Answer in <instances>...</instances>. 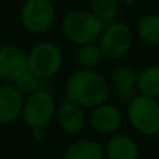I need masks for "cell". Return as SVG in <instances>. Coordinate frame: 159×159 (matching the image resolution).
I'll use <instances>...</instances> for the list:
<instances>
[{
	"instance_id": "10",
	"label": "cell",
	"mask_w": 159,
	"mask_h": 159,
	"mask_svg": "<svg viewBox=\"0 0 159 159\" xmlns=\"http://www.w3.org/2000/svg\"><path fill=\"white\" fill-rule=\"evenodd\" d=\"M137 77L138 71L129 64H119V66L113 67L109 75L110 91H115V93L121 101L130 102L133 98L138 95Z\"/></svg>"
},
{
	"instance_id": "20",
	"label": "cell",
	"mask_w": 159,
	"mask_h": 159,
	"mask_svg": "<svg viewBox=\"0 0 159 159\" xmlns=\"http://www.w3.org/2000/svg\"><path fill=\"white\" fill-rule=\"evenodd\" d=\"M31 135L35 141H43L46 137V129H35L31 130Z\"/></svg>"
},
{
	"instance_id": "12",
	"label": "cell",
	"mask_w": 159,
	"mask_h": 159,
	"mask_svg": "<svg viewBox=\"0 0 159 159\" xmlns=\"http://www.w3.org/2000/svg\"><path fill=\"white\" fill-rule=\"evenodd\" d=\"M24 99L14 85L0 84V124H11L21 117Z\"/></svg>"
},
{
	"instance_id": "9",
	"label": "cell",
	"mask_w": 159,
	"mask_h": 159,
	"mask_svg": "<svg viewBox=\"0 0 159 159\" xmlns=\"http://www.w3.org/2000/svg\"><path fill=\"white\" fill-rule=\"evenodd\" d=\"M123 113L116 105L113 103H102L93 107L89 115V126L101 135H110L119 133L121 124H123Z\"/></svg>"
},
{
	"instance_id": "23",
	"label": "cell",
	"mask_w": 159,
	"mask_h": 159,
	"mask_svg": "<svg viewBox=\"0 0 159 159\" xmlns=\"http://www.w3.org/2000/svg\"><path fill=\"white\" fill-rule=\"evenodd\" d=\"M22 2H27V0H22Z\"/></svg>"
},
{
	"instance_id": "13",
	"label": "cell",
	"mask_w": 159,
	"mask_h": 159,
	"mask_svg": "<svg viewBox=\"0 0 159 159\" xmlns=\"http://www.w3.org/2000/svg\"><path fill=\"white\" fill-rule=\"evenodd\" d=\"M105 155L106 159H140V144L131 135L116 133L107 137L105 143Z\"/></svg>"
},
{
	"instance_id": "16",
	"label": "cell",
	"mask_w": 159,
	"mask_h": 159,
	"mask_svg": "<svg viewBox=\"0 0 159 159\" xmlns=\"http://www.w3.org/2000/svg\"><path fill=\"white\" fill-rule=\"evenodd\" d=\"M135 34L144 45L159 46V13L144 14L137 22Z\"/></svg>"
},
{
	"instance_id": "8",
	"label": "cell",
	"mask_w": 159,
	"mask_h": 159,
	"mask_svg": "<svg viewBox=\"0 0 159 159\" xmlns=\"http://www.w3.org/2000/svg\"><path fill=\"white\" fill-rule=\"evenodd\" d=\"M28 71L27 52L13 43L0 46V81L13 85Z\"/></svg>"
},
{
	"instance_id": "14",
	"label": "cell",
	"mask_w": 159,
	"mask_h": 159,
	"mask_svg": "<svg viewBox=\"0 0 159 159\" xmlns=\"http://www.w3.org/2000/svg\"><path fill=\"white\" fill-rule=\"evenodd\" d=\"M60 159H106L105 147L93 138H78L63 151Z\"/></svg>"
},
{
	"instance_id": "18",
	"label": "cell",
	"mask_w": 159,
	"mask_h": 159,
	"mask_svg": "<svg viewBox=\"0 0 159 159\" xmlns=\"http://www.w3.org/2000/svg\"><path fill=\"white\" fill-rule=\"evenodd\" d=\"M88 10L102 22L107 25L110 22L117 21L120 13V3L119 0H89Z\"/></svg>"
},
{
	"instance_id": "2",
	"label": "cell",
	"mask_w": 159,
	"mask_h": 159,
	"mask_svg": "<svg viewBox=\"0 0 159 159\" xmlns=\"http://www.w3.org/2000/svg\"><path fill=\"white\" fill-rule=\"evenodd\" d=\"M105 24H102L88 8H71L63 16L60 30L63 36L75 46L96 43Z\"/></svg>"
},
{
	"instance_id": "7",
	"label": "cell",
	"mask_w": 159,
	"mask_h": 159,
	"mask_svg": "<svg viewBox=\"0 0 159 159\" xmlns=\"http://www.w3.org/2000/svg\"><path fill=\"white\" fill-rule=\"evenodd\" d=\"M134 31L129 25L120 21H115L105 25L98 39V45L103 53V57L110 60H119L130 53L134 45Z\"/></svg>"
},
{
	"instance_id": "1",
	"label": "cell",
	"mask_w": 159,
	"mask_h": 159,
	"mask_svg": "<svg viewBox=\"0 0 159 159\" xmlns=\"http://www.w3.org/2000/svg\"><path fill=\"white\" fill-rule=\"evenodd\" d=\"M110 95L109 81L96 70H75L64 84V99L82 109L106 103Z\"/></svg>"
},
{
	"instance_id": "5",
	"label": "cell",
	"mask_w": 159,
	"mask_h": 159,
	"mask_svg": "<svg viewBox=\"0 0 159 159\" xmlns=\"http://www.w3.org/2000/svg\"><path fill=\"white\" fill-rule=\"evenodd\" d=\"M57 102L50 91L39 89L32 95L25 96L22 105L21 120L30 130L46 129L55 119Z\"/></svg>"
},
{
	"instance_id": "11",
	"label": "cell",
	"mask_w": 159,
	"mask_h": 159,
	"mask_svg": "<svg viewBox=\"0 0 159 159\" xmlns=\"http://www.w3.org/2000/svg\"><path fill=\"white\" fill-rule=\"evenodd\" d=\"M57 126L64 134L78 135L87 126V116L82 107L69 101H61L57 105L55 116Z\"/></svg>"
},
{
	"instance_id": "19",
	"label": "cell",
	"mask_w": 159,
	"mask_h": 159,
	"mask_svg": "<svg viewBox=\"0 0 159 159\" xmlns=\"http://www.w3.org/2000/svg\"><path fill=\"white\" fill-rule=\"evenodd\" d=\"M13 85L25 98V96H30V95H32L34 92L41 89V87H39V85H41V80L36 78L31 71H27L25 74H22L21 77L17 80Z\"/></svg>"
},
{
	"instance_id": "4",
	"label": "cell",
	"mask_w": 159,
	"mask_h": 159,
	"mask_svg": "<svg viewBox=\"0 0 159 159\" xmlns=\"http://www.w3.org/2000/svg\"><path fill=\"white\" fill-rule=\"evenodd\" d=\"M127 120L137 134L154 137L159 134V99L137 95L127 105Z\"/></svg>"
},
{
	"instance_id": "22",
	"label": "cell",
	"mask_w": 159,
	"mask_h": 159,
	"mask_svg": "<svg viewBox=\"0 0 159 159\" xmlns=\"http://www.w3.org/2000/svg\"><path fill=\"white\" fill-rule=\"evenodd\" d=\"M49 2H52V3H55V2H59V0H49Z\"/></svg>"
},
{
	"instance_id": "15",
	"label": "cell",
	"mask_w": 159,
	"mask_h": 159,
	"mask_svg": "<svg viewBox=\"0 0 159 159\" xmlns=\"http://www.w3.org/2000/svg\"><path fill=\"white\" fill-rule=\"evenodd\" d=\"M137 93L159 99V64H149L138 71Z\"/></svg>"
},
{
	"instance_id": "21",
	"label": "cell",
	"mask_w": 159,
	"mask_h": 159,
	"mask_svg": "<svg viewBox=\"0 0 159 159\" xmlns=\"http://www.w3.org/2000/svg\"><path fill=\"white\" fill-rule=\"evenodd\" d=\"M138 0H119L120 4H124V6H131V4H135Z\"/></svg>"
},
{
	"instance_id": "17",
	"label": "cell",
	"mask_w": 159,
	"mask_h": 159,
	"mask_svg": "<svg viewBox=\"0 0 159 159\" xmlns=\"http://www.w3.org/2000/svg\"><path fill=\"white\" fill-rule=\"evenodd\" d=\"M103 53L98 43H88L78 46L75 50L74 60L80 70H95L103 60Z\"/></svg>"
},
{
	"instance_id": "3",
	"label": "cell",
	"mask_w": 159,
	"mask_h": 159,
	"mask_svg": "<svg viewBox=\"0 0 159 159\" xmlns=\"http://www.w3.org/2000/svg\"><path fill=\"white\" fill-rule=\"evenodd\" d=\"M28 71L41 81L55 78L64 64V53L57 43L42 41L35 43L27 52Z\"/></svg>"
},
{
	"instance_id": "6",
	"label": "cell",
	"mask_w": 159,
	"mask_h": 159,
	"mask_svg": "<svg viewBox=\"0 0 159 159\" xmlns=\"http://www.w3.org/2000/svg\"><path fill=\"white\" fill-rule=\"evenodd\" d=\"M20 21L27 32L43 35L56 22L55 3L49 0H27L20 8Z\"/></svg>"
}]
</instances>
